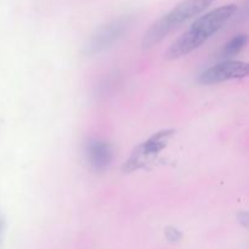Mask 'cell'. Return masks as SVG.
<instances>
[{
	"instance_id": "1",
	"label": "cell",
	"mask_w": 249,
	"mask_h": 249,
	"mask_svg": "<svg viewBox=\"0 0 249 249\" xmlns=\"http://www.w3.org/2000/svg\"><path fill=\"white\" fill-rule=\"evenodd\" d=\"M237 12V5L229 4L216 7L197 18L189 31L185 32L169 49L165 57L168 60H177L184 57L190 53L203 45L211 36L218 33Z\"/></svg>"
},
{
	"instance_id": "2",
	"label": "cell",
	"mask_w": 249,
	"mask_h": 249,
	"mask_svg": "<svg viewBox=\"0 0 249 249\" xmlns=\"http://www.w3.org/2000/svg\"><path fill=\"white\" fill-rule=\"evenodd\" d=\"M214 1L215 0H182L148 28L142 39V46L145 49L155 46L173 31L206 11Z\"/></svg>"
},
{
	"instance_id": "3",
	"label": "cell",
	"mask_w": 249,
	"mask_h": 249,
	"mask_svg": "<svg viewBox=\"0 0 249 249\" xmlns=\"http://www.w3.org/2000/svg\"><path fill=\"white\" fill-rule=\"evenodd\" d=\"M133 26L131 16H121L112 19L108 23L97 29L84 48V53L88 56L97 55L116 44Z\"/></svg>"
},
{
	"instance_id": "4",
	"label": "cell",
	"mask_w": 249,
	"mask_h": 249,
	"mask_svg": "<svg viewBox=\"0 0 249 249\" xmlns=\"http://www.w3.org/2000/svg\"><path fill=\"white\" fill-rule=\"evenodd\" d=\"M174 133L175 130H173V129H164V130L157 131L152 136H150L147 140L140 143L131 152L130 157L126 160L125 165L123 167L124 172H135V170H138L139 168H141L145 164L146 160H150L151 157L157 156L160 151H163L167 147L168 142L173 138Z\"/></svg>"
},
{
	"instance_id": "5",
	"label": "cell",
	"mask_w": 249,
	"mask_h": 249,
	"mask_svg": "<svg viewBox=\"0 0 249 249\" xmlns=\"http://www.w3.org/2000/svg\"><path fill=\"white\" fill-rule=\"evenodd\" d=\"M248 72L249 68L246 62L226 60L202 72L198 77V82L203 85L216 84L228 80L246 78Z\"/></svg>"
},
{
	"instance_id": "6",
	"label": "cell",
	"mask_w": 249,
	"mask_h": 249,
	"mask_svg": "<svg viewBox=\"0 0 249 249\" xmlns=\"http://www.w3.org/2000/svg\"><path fill=\"white\" fill-rule=\"evenodd\" d=\"M85 157L91 169L105 172L113 160V148L102 139L91 138L85 143Z\"/></svg>"
},
{
	"instance_id": "7",
	"label": "cell",
	"mask_w": 249,
	"mask_h": 249,
	"mask_svg": "<svg viewBox=\"0 0 249 249\" xmlns=\"http://www.w3.org/2000/svg\"><path fill=\"white\" fill-rule=\"evenodd\" d=\"M248 38L246 34H238V36H233L230 41L225 44V46L223 48L220 53L221 58H231L233 56L237 55L238 53L245 49V46L247 45Z\"/></svg>"
},
{
	"instance_id": "8",
	"label": "cell",
	"mask_w": 249,
	"mask_h": 249,
	"mask_svg": "<svg viewBox=\"0 0 249 249\" xmlns=\"http://www.w3.org/2000/svg\"><path fill=\"white\" fill-rule=\"evenodd\" d=\"M164 235H165V238L172 243L179 242V241L182 238V233L180 232L178 229H175L174 226H168V228L164 230Z\"/></svg>"
},
{
	"instance_id": "9",
	"label": "cell",
	"mask_w": 249,
	"mask_h": 249,
	"mask_svg": "<svg viewBox=\"0 0 249 249\" xmlns=\"http://www.w3.org/2000/svg\"><path fill=\"white\" fill-rule=\"evenodd\" d=\"M4 232H5V218H4V215L1 214V212H0V247H1Z\"/></svg>"
},
{
	"instance_id": "10",
	"label": "cell",
	"mask_w": 249,
	"mask_h": 249,
	"mask_svg": "<svg viewBox=\"0 0 249 249\" xmlns=\"http://www.w3.org/2000/svg\"><path fill=\"white\" fill-rule=\"evenodd\" d=\"M238 220L242 223L243 226H247V220H248V214L247 213H242L238 215Z\"/></svg>"
}]
</instances>
